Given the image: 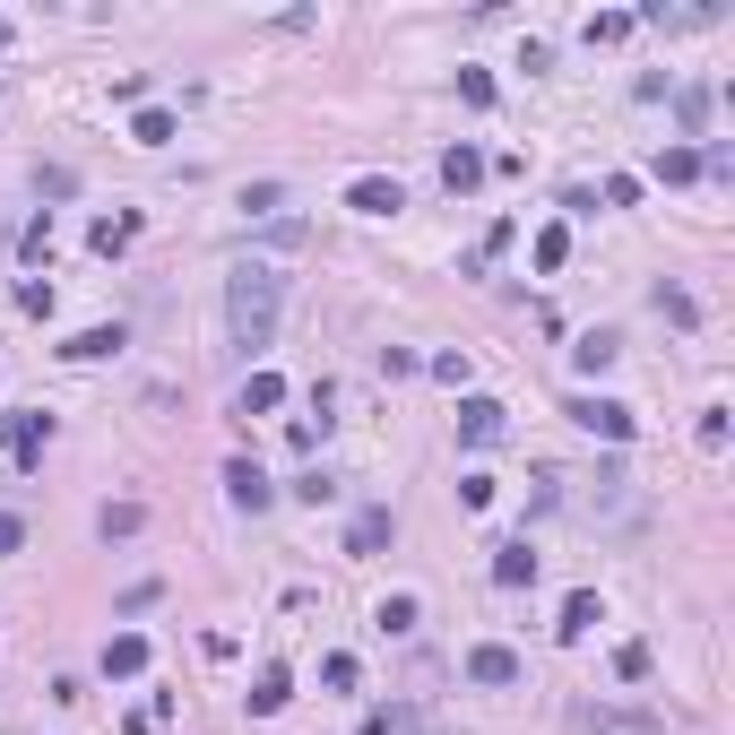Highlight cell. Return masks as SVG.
Wrapping results in <instances>:
<instances>
[{
    "label": "cell",
    "mask_w": 735,
    "mask_h": 735,
    "mask_svg": "<svg viewBox=\"0 0 735 735\" xmlns=\"http://www.w3.org/2000/svg\"><path fill=\"white\" fill-rule=\"evenodd\" d=\"M294 502H312V510L338 502V477H329V468H303V477H294Z\"/></svg>",
    "instance_id": "603a6c76"
},
{
    "label": "cell",
    "mask_w": 735,
    "mask_h": 735,
    "mask_svg": "<svg viewBox=\"0 0 735 735\" xmlns=\"http://www.w3.org/2000/svg\"><path fill=\"white\" fill-rule=\"evenodd\" d=\"M113 347H122V321H113V329H79V338H70L61 356H70V364H105Z\"/></svg>",
    "instance_id": "30bf717a"
},
{
    "label": "cell",
    "mask_w": 735,
    "mask_h": 735,
    "mask_svg": "<svg viewBox=\"0 0 735 735\" xmlns=\"http://www.w3.org/2000/svg\"><path fill=\"white\" fill-rule=\"evenodd\" d=\"M554 631H563V640H589V631H598V598L580 589V598L563 606V623H554Z\"/></svg>",
    "instance_id": "e0dca14e"
},
{
    "label": "cell",
    "mask_w": 735,
    "mask_h": 735,
    "mask_svg": "<svg viewBox=\"0 0 735 735\" xmlns=\"http://www.w3.org/2000/svg\"><path fill=\"white\" fill-rule=\"evenodd\" d=\"M321 684H329V692H356V658H347V649H338V658H321Z\"/></svg>",
    "instance_id": "4316f807"
},
{
    "label": "cell",
    "mask_w": 735,
    "mask_h": 735,
    "mask_svg": "<svg viewBox=\"0 0 735 735\" xmlns=\"http://www.w3.org/2000/svg\"><path fill=\"white\" fill-rule=\"evenodd\" d=\"M631 26H640V17H631V9H598V17H589V44H623V35H631Z\"/></svg>",
    "instance_id": "7402d4cb"
},
{
    "label": "cell",
    "mask_w": 735,
    "mask_h": 735,
    "mask_svg": "<svg viewBox=\"0 0 735 735\" xmlns=\"http://www.w3.org/2000/svg\"><path fill=\"white\" fill-rule=\"evenodd\" d=\"M493 589H537V545L528 537H502L493 545Z\"/></svg>",
    "instance_id": "3957f363"
},
{
    "label": "cell",
    "mask_w": 735,
    "mask_h": 735,
    "mask_svg": "<svg viewBox=\"0 0 735 735\" xmlns=\"http://www.w3.org/2000/svg\"><path fill=\"white\" fill-rule=\"evenodd\" d=\"M277 312H286V268L243 260V268L226 277V329H234V347H243V356L277 347Z\"/></svg>",
    "instance_id": "6da1fadb"
},
{
    "label": "cell",
    "mask_w": 735,
    "mask_h": 735,
    "mask_svg": "<svg viewBox=\"0 0 735 735\" xmlns=\"http://www.w3.org/2000/svg\"><path fill=\"white\" fill-rule=\"evenodd\" d=\"M0 442L17 450V468H44V442H52V415H44V407H17V415H0Z\"/></svg>",
    "instance_id": "7a4b0ae2"
},
{
    "label": "cell",
    "mask_w": 735,
    "mask_h": 735,
    "mask_svg": "<svg viewBox=\"0 0 735 735\" xmlns=\"http://www.w3.org/2000/svg\"><path fill=\"white\" fill-rule=\"evenodd\" d=\"M130 138H138V147H165V138H173V113H165V105H138Z\"/></svg>",
    "instance_id": "ac0fdd59"
},
{
    "label": "cell",
    "mask_w": 735,
    "mask_h": 735,
    "mask_svg": "<svg viewBox=\"0 0 735 735\" xmlns=\"http://www.w3.org/2000/svg\"><path fill=\"white\" fill-rule=\"evenodd\" d=\"M286 701H294V684H286V666H260V684H251V710H260V719H277Z\"/></svg>",
    "instance_id": "8fae6325"
},
{
    "label": "cell",
    "mask_w": 735,
    "mask_h": 735,
    "mask_svg": "<svg viewBox=\"0 0 735 735\" xmlns=\"http://www.w3.org/2000/svg\"><path fill=\"white\" fill-rule=\"evenodd\" d=\"M468 675H477V684H493V692H502V684H519V649H502V640L468 649Z\"/></svg>",
    "instance_id": "ba28073f"
},
{
    "label": "cell",
    "mask_w": 735,
    "mask_h": 735,
    "mask_svg": "<svg viewBox=\"0 0 735 735\" xmlns=\"http://www.w3.org/2000/svg\"><path fill=\"white\" fill-rule=\"evenodd\" d=\"M571 415H580V424H589L598 442H631V407H614V398H580Z\"/></svg>",
    "instance_id": "8992f818"
},
{
    "label": "cell",
    "mask_w": 735,
    "mask_h": 735,
    "mask_svg": "<svg viewBox=\"0 0 735 735\" xmlns=\"http://www.w3.org/2000/svg\"><path fill=\"white\" fill-rule=\"evenodd\" d=\"M17 243H26V260H44V251H52V208H44V217H35V226H26Z\"/></svg>",
    "instance_id": "f1b7e54d"
},
{
    "label": "cell",
    "mask_w": 735,
    "mask_h": 735,
    "mask_svg": "<svg viewBox=\"0 0 735 735\" xmlns=\"http://www.w3.org/2000/svg\"><path fill=\"white\" fill-rule=\"evenodd\" d=\"M571 356H580V372H606L614 356H623V347H614V329H589V338H580Z\"/></svg>",
    "instance_id": "ffe728a7"
},
{
    "label": "cell",
    "mask_w": 735,
    "mask_h": 735,
    "mask_svg": "<svg viewBox=\"0 0 735 735\" xmlns=\"http://www.w3.org/2000/svg\"><path fill=\"white\" fill-rule=\"evenodd\" d=\"M459 96H468V105L485 113V105H493V70H459Z\"/></svg>",
    "instance_id": "83f0119b"
},
{
    "label": "cell",
    "mask_w": 735,
    "mask_h": 735,
    "mask_svg": "<svg viewBox=\"0 0 735 735\" xmlns=\"http://www.w3.org/2000/svg\"><path fill=\"white\" fill-rule=\"evenodd\" d=\"M415 598H407V589H398V598H381V606H372V623H381V631H415Z\"/></svg>",
    "instance_id": "d6986e66"
},
{
    "label": "cell",
    "mask_w": 735,
    "mask_h": 735,
    "mask_svg": "<svg viewBox=\"0 0 735 735\" xmlns=\"http://www.w3.org/2000/svg\"><path fill=\"white\" fill-rule=\"evenodd\" d=\"M138 666H147V640H138V631H113V640H105V675H138Z\"/></svg>",
    "instance_id": "4fadbf2b"
},
{
    "label": "cell",
    "mask_w": 735,
    "mask_h": 735,
    "mask_svg": "<svg viewBox=\"0 0 735 735\" xmlns=\"http://www.w3.org/2000/svg\"><path fill=\"white\" fill-rule=\"evenodd\" d=\"M442 182H450V191H477V182H485V156H477V147H450V156H442Z\"/></svg>",
    "instance_id": "9a60e30c"
},
{
    "label": "cell",
    "mask_w": 735,
    "mask_h": 735,
    "mask_svg": "<svg viewBox=\"0 0 735 735\" xmlns=\"http://www.w3.org/2000/svg\"><path fill=\"white\" fill-rule=\"evenodd\" d=\"M502 424H510V415H502V398H459V442H477V450H485V442H502Z\"/></svg>",
    "instance_id": "5b68a950"
},
{
    "label": "cell",
    "mask_w": 735,
    "mask_h": 735,
    "mask_svg": "<svg viewBox=\"0 0 735 735\" xmlns=\"http://www.w3.org/2000/svg\"><path fill=\"white\" fill-rule=\"evenodd\" d=\"M347 208H356V217H398V208H407V191H398L389 173H364V182L347 191Z\"/></svg>",
    "instance_id": "277c9868"
},
{
    "label": "cell",
    "mask_w": 735,
    "mask_h": 735,
    "mask_svg": "<svg viewBox=\"0 0 735 735\" xmlns=\"http://www.w3.org/2000/svg\"><path fill=\"white\" fill-rule=\"evenodd\" d=\"M87 243L105 251V260H122V251L138 243V217H96V234H87Z\"/></svg>",
    "instance_id": "5bb4252c"
},
{
    "label": "cell",
    "mask_w": 735,
    "mask_h": 735,
    "mask_svg": "<svg viewBox=\"0 0 735 735\" xmlns=\"http://www.w3.org/2000/svg\"><path fill=\"white\" fill-rule=\"evenodd\" d=\"M17 312L44 321V312H52V286H44V277H17Z\"/></svg>",
    "instance_id": "d4e9b609"
},
{
    "label": "cell",
    "mask_w": 735,
    "mask_h": 735,
    "mask_svg": "<svg viewBox=\"0 0 735 735\" xmlns=\"http://www.w3.org/2000/svg\"><path fill=\"white\" fill-rule=\"evenodd\" d=\"M701 173V147H658V182H692Z\"/></svg>",
    "instance_id": "44dd1931"
},
{
    "label": "cell",
    "mask_w": 735,
    "mask_h": 735,
    "mask_svg": "<svg viewBox=\"0 0 735 735\" xmlns=\"http://www.w3.org/2000/svg\"><path fill=\"white\" fill-rule=\"evenodd\" d=\"M96 528H105V537H138V528H147V510H138V502H105V510H96Z\"/></svg>",
    "instance_id": "2e32d148"
},
{
    "label": "cell",
    "mask_w": 735,
    "mask_h": 735,
    "mask_svg": "<svg viewBox=\"0 0 735 735\" xmlns=\"http://www.w3.org/2000/svg\"><path fill=\"white\" fill-rule=\"evenodd\" d=\"M398 537V519H389V502H372V510H356V528H347V554H381Z\"/></svg>",
    "instance_id": "52a82bcc"
},
{
    "label": "cell",
    "mask_w": 735,
    "mask_h": 735,
    "mask_svg": "<svg viewBox=\"0 0 735 735\" xmlns=\"http://www.w3.org/2000/svg\"><path fill=\"white\" fill-rule=\"evenodd\" d=\"M614 675H623V684H640V675H649V649H640V640H623V649H614Z\"/></svg>",
    "instance_id": "484cf974"
},
{
    "label": "cell",
    "mask_w": 735,
    "mask_h": 735,
    "mask_svg": "<svg viewBox=\"0 0 735 735\" xmlns=\"http://www.w3.org/2000/svg\"><path fill=\"white\" fill-rule=\"evenodd\" d=\"M563 260H571V226H545L537 234V268H563Z\"/></svg>",
    "instance_id": "cb8c5ba5"
},
{
    "label": "cell",
    "mask_w": 735,
    "mask_h": 735,
    "mask_svg": "<svg viewBox=\"0 0 735 735\" xmlns=\"http://www.w3.org/2000/svg\"><path fill=\"white\" fill-rule=\"evenodd\" d=\"M277 398H286V381H277V372H251V381H243V398H234V415H268Z\"/></svg>",
    "instance_id": "7c38bea8"
},
{
    "label": "cell",
    "mask_w": 735,
    "mask_h": 735,
    "mask_svg": "<svg viewBox=\"0 0 735 735\" xmlns=\"http://www.w3.org/2000/svg\"><path fill=\"white\" fill-rule=\"evenodd\" d=\"M226 493H234V510H268V502H277V485H268L251 459H234V468H226Z\"/></svg>",
    "instance_id": "9c48e42d"
},
{
    "label": "cell",
    "mask_w": 735,
    "mask_h": 735,
    "mask_svg": "<svg viewBox=\"0 0 735 735\" xmlns=\"http://www.w3.org/2000/svg\"><path fill=\"white\" fill-rule=\"evenodd\" d=\"M26 545V528H17V510H0V554H17Z\"/></svg>",
    "instance_id": "f546056e"
}]
</instances>
